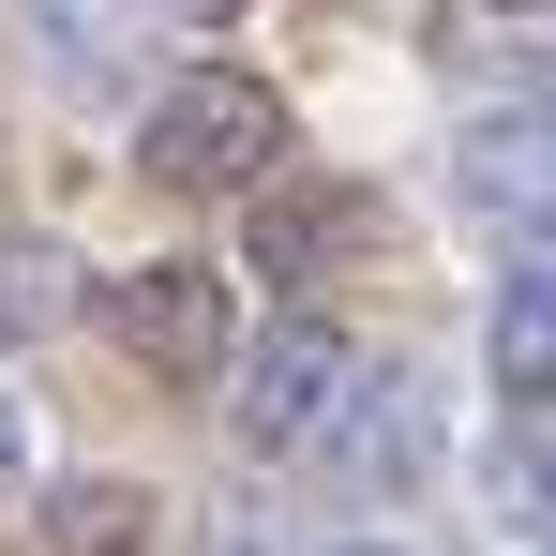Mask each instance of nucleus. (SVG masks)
I'll return each instance as SVG.
<instances>
[{
	"instance_id": "nucleus-14",
	"label": "nucleus",
	"mask_w": 556,
	"mask_h": 556,
	"mask_svg": "<svg viewBox=\"0 0 556 556\" xmlns=\"http://www.w3.org/2000/svg\"><path fill=\"white\" fill-rule=\"evenodd\" d=\"M331 556H406V542H331Z\"/></svg>"
},
{
	"instance_id": "nucleus-1",
	"label": "nucleus",
	"mask_w": 556,
	"mask_h": 556,
	"mask_svg": "<svg viewBox=\"0 0 556 556\" xmlns=\"http://www.w3.org/2000/svg\"><path fill=\"white\" fill-rule=\"evenodd\" d=\"M136 166H151L166 195H256V181H286V105H271V76H241V61L166 76L151 121H136Z\"/></svg>"
},
{
	"instance_id": "nucleus-5",
	"label": "nucleus",
	"mask_w": 556,
	"mask_h": 556,
	"mask_svg": "<svg viewBox=\"0 0 556 556\" xmlns=\"http://www.w3.org/2000/svg\"><path fill=\"white\" fill-rule=\"evenodd\" d=\"M452 195L481 211V226H527V241H542V226H556V105L466 121V151H452Z\"/></svg>"
},
{
	"instance_id": "nucleus-12",
	"label": "nucleus",
	"mask_w": 556,
	"mask_h": 556,
	"mask_svg": "<svg viewBox=\"0 0 556 556\" xmlns=\"http://www.w3.org/2000/svg\"><path fill=\"white\" fill-rule=\"evenodd\" d=\"M15 481H30V406L0 391V496H15Z\"/></svg>"
},
{
	"instance_id": "nucleus-3",
	"label": "nucleus",
	"mask_w": 556,
	"mask_h": 556,
	"mask_svg": "<svg viewBox=\"0 0 556 556\" xmlns=\"http://www.w3.org/2000/svg\"><path fill=\"white\" fill-rule=\"evenodd\" d=\"M105 331H121V362H136V376H166V391H211V376H241V316H226V271H195V256L105 271Z\"/></svg>"
},
{
	"instance_id": "nucleus-16",
	"label": "nucleus",
	"mask_w": 556,
	"mask_h": 556,
	"mask_svg": "<svg viewBox=\"0 0 556 556\" xmlns=\"http://www.w3.org/2000/svg\"><path fill=\"white\" fill-rule=\"evenodd\" d=\"M181 15H226V0H181Z\"/></svg>"
},
{
	"instance_id": "nucleus-6",
	"label": "nucleus",
	"mask_w": 556,
	"mask_h": 556,
	"mask_svg": "<svg viewBox=\"0 0 556 556\" xmlns=\"http://www.w3.org/2000/svg\"><path fill=\"white\" fill-rule=\"evenodd\" d=\"M15 30H30V61H46L61 91H105L121 46L151 30V0H15Z\"/></svg>"
},
{
	"instance_id": "nucleus-13",
	"label": "nucleus",
	"mask_w": 556,
	"mask_h": 556,
	"mask_svg": "<svg viewBox=\"0 0 556 556\" xmlns=\"http://www.w3.org/2000/svg\"><path fill=\"white\" fill-rule=\"evenodd\" d=\"M211 556H271V527H256V511H226V527H211Z\"/></svg>"
},
{
	"instance_id": "nucleus-8",
	"label": "nucleus",
	"mask_w": 556,
	"mask_h": 556,
	"mask_svg": "<svg viewBox=\"0 0 556 556\" xmlns=\"http://www.w3.org/2000/svg\"><path fill=\"white\" fill-rule=\"evenodd\" d=\"M136 542H151V496L136 481H61L30 511V556H136Z\"/></svg>"
},
{
	"instance_id": "nucleus-4",
	"label": "nucleus",
	"mask_w": 556,
	"mask_h": 556,
	"mask_svg": "<svg viewBox=\"0 0 556 556\" xmlns=\"http://www.w3.org/2000/svg\"><path fill=\"white\" fill-rule=\"evenodd\" d=\"M362 256H391V195H376V181H256L241 271H271V286H346Z\"/></svg>"
},
{
	"instance_id": "nucleus-7",
	"label": "nucleus",
	"mask_w": 556,
	"mask_h": 556,
	"mask_svg": "<svg viewBox=\"0 0 556 556\" xmlns=\"http://www.w3.org/2000/svg\"><path fill=\"white\" fill-rule=\"evenodd\" d=\"M481 346H496V391H511V406H556V256H527V271L496 286Z\"/></svg>"
},
{
	"instance_id": "nucleus-2",
	"label": "nucleus",
	"mask_w": 556,
	"mask_h": 556,
	"mask_svg": "<svg viewBox=\"0 0 556 556\" xmlns=\"http://www.w3.org/2000/svg\"><path fill=\"white\" fill-rule=\"evenodd\" d=\"M362 376H376V362L331 331V316H271V331L241 346V376H226V421H241V452L301 466V452H331V437H346Z\"/></svg>"
},
{
	"instance_id": "nucleus-10",
	"label": "nucleus",
	"mask_w": 556,
	"mask_h": 556,
	"mask_svg": "<svg viewBox=\"0 0 556 556\" xmlns=\"http://www.w3.org/2000/svg\"><path fill=\"white\" fill-rule=\"evenodd\" d=\"M496 527L556 542V406H511V437H496Z\"/></svg>"
},
{
	"instance_id": "nucleus-15",
	"label": "nucleus",
	"mask_w": 556,
	"mask_h": 556,
	"mask_svg": "<svg viewBox=\"0 0 556 556\" xmlns=\"http://www.w3.org/2000/svg\"><path fill=\"white\" fill-rule=\"evenodd\" d=\"M496 15H542V0H496Z\"/></svg>"
},
{
	"instance_id": "nucleus-11",
	"label": "nucleus",
	"mask_w": 556,
	"mask_h": 556,
	"mask_svg": "<svg viewBox=\"0 0 556 556\" xmlns=\"http://www.w3.org/2000/svg\"><path fill=\"white\" fill-rule=\"evenodd\" d=\"M61 316H76V256H61V241H0V346H15V331L46 346Z\"/></svg>"
},
{
	"instance_id": "nucleus-9",
	"label": "nucleus",
	"mask_w": 556,
	"mask_h": 556,
	"mask_svg": "<svg viewBox=\"0 0 556 556\" xmlns=\"http://www.w3.org/2000/svg\"><path fill=\"white\" fill-rule=\"evenodd\" d=\"M346 481H406L421 466V406H406V376H362V406H346Z\"/></svg>"
}]
</instances>
